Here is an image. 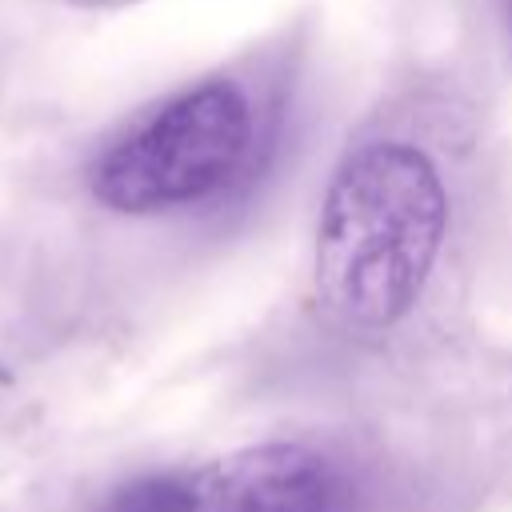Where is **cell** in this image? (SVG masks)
Returning <instances> with one entry per match:
<instances>
[{"label":"cell","instance_id":"cell-6","mask_svg":"<svg viewBox=\"0 0 512 512\" xmlns=\"http://www.w3.org/2000/svg\"><path fill=\"white\" fill-rule=\"evenodd\" d=\"M504 12H508V36H512V0L504 4Z\"/></svg>","mask_w":512,"mask_h":512},{"label":"cell","instance_id":"cell-4","mask_svg":"<svg viewBox=\"0 0 512 512\" xmlns=\"http://www.w3.org/2000/svg\"><path fill=\"white\" fill-rule=\"evenodd\" d=\"M200 508V468H168V472H140L124 480L104 512H196Z\"/></svg>","mask_w":512,"mask_h":512},{"label":"cell","instance_id":"cell-3","mask_svg":"<svg viewBox=\"0 0 512 512\" xmlns=\"http://www.w3.org/2000/svg\"><path fill=\"white\" fill-rule=\"evenodd\" d=\"M196 512H356V484L328 452L272 440L200 468Z\"/></svg>","mask_w":512,"mask_h":512},{"label":"cell","instance_id":"cell-5","mask_svg":"<svg viewBox=\"0 0 512 512\" xmlns=\"http://www.w3.org/2000/svg\"><path fill=\"white\" fill-rule=\"evenodd\" d=\"M80 8H124V4H136V0H72Z\"/></svg>","mask_w":512,"mask_h":512},{"label":"cell","instance_id":"cell-2","mask_svg":"<svg viewBox=\"0 0 512 512\" xmlns=\"http://www.w3.org/2000/svg\"><path fill=\"white\" fill-rule=\"evenodd\" d=\"M252 136V104L236 80L192 84L100 152L92 192L128 216L200 204L244 172Z\"/></svg>","mask_w":512,"mask_h":512},{"label":"cell","instance_id":"cell-1","mask_svg":"<svg viewBox=\"0 0 512 512\" xmlns=\"http://www.w3.org/2000/svg\"><path fill=\"white\" fill-rule=\"evenodd\" d=\"M448 228L440 168L408 140H368L332 172L312 248L320 308L352 332L400 324L428 288Z\"/></svg>","mask_w":512,"mask_h":512}]
</instances>
